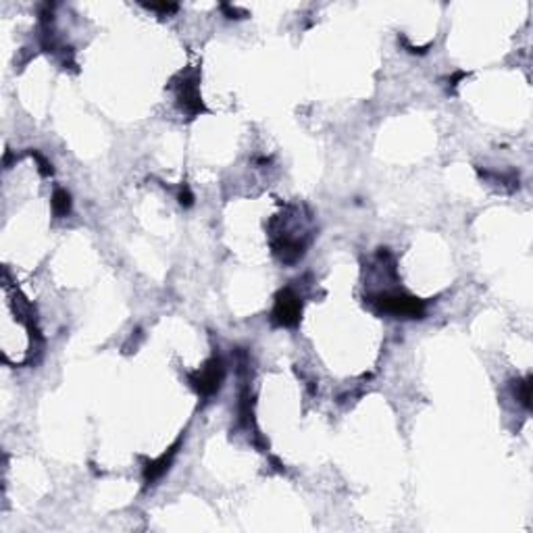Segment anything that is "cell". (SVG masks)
<instances>
[{"label":"cell","instance_id":"ba28073f","mask_svg":"<svg viewBox=\"0 0 533 533\" xmlns=\"http://www.w3.org/2000/svg\"><path fill=\"white\" fill-rule=\"evenodd\" d=\"M150 11H161V13H173L177 11V5H171V3H163V5H146Z\"/></svg>","mask_w":533,"mask_h":533},{"label":"cell","instance_id":"9c48e42d","mask_svg":"<svg viewBox=\"0 0 533 533\" xmlns=\"http://www.w3.org/2000/svg\"><path fill=\"white\" fill-rule=\"evenodd\" d=\"M192 202H194L192 192H190L188 188H183V190L179 192V204H183V206H192Z\"/></svg>","mask_w":533,"mask_h":533},{"label":"cell","instance_id":"52a82bcc","mask_svg":"<svg viewBox=\"0 0 533 533\" xmlns=\"http://www.w3.org/2000/svg\"><path fill=\"white\" fill-rule=\"evenodd\" d=\"M512 392H514V398L525 406L529 408V400H531V377H525V379H516L512 383Z\"/></svg>","mask_w":533,"mask_h":533},{"label":"cell","instance_id":"8992f818","mask_svg":"<svg viewBox=\"0 0 533 533\" xmlns=\"http://www.w3.org/2000/svg\"><path fill=\"white\" fill-rule=\"evenodd\" d=\"M52 208L57 217H67L71 210V196L65 190H57L52 196Z\"/></svg>","mask_w":533,"mask_h":533},{"label":"cell","instance_id":"3957f363","mask_svg":"<svg viewBox=\"0 0 533 533\" xmlns=\"http://www.w3.org/2000/svg\"><path fill=\"white\" fill-rule=\"evenodd\" d=\"M223 375H225L223 363H221L219 359H212L202 371H198L196 375H192L190 381H192V385L198 390V394L210 396V394H215V392L221 388Z\"/></svg>","mask_w":533,"mask_h":533},{"label":"cell","instance_id":"5b68a950","mask_svg":"<svg viewBox=\"0 0 533 533\" xmlns=\"http://www.w3.org/2000/svg\"><path fill=\"white\" fill-rule=\"evenodd\" d=\"M179 444L181 442H175V446L173 448H169V452H165L159 461H152V463H148L146 465V469H144V481L146 483H154L167 469H169V465H171V461H173V456L177 454V448H179Z\"/></svg>","mask_w":533,"mask_h":533},{"label":"cell","instance_id":"7a4b0ae2","mask_svg":"<svg viewBox=\"0 0 533 533\" xmlns=\"http://www.w3.org/2000/svg\"><path fill=\"white\" fill-rule=\"evenodd\" d=\"M300 298L292 290L279 292L273 308V321L283 328H294L300 321Z\"/></svg>","mask_w":533,"mask_h":533},{"label":"cell","instance_id":"277c9868","mask_svg":"<svg viewBox=\"0 0 533 533\" xmlns=\"http://www.w3.org/2000/svg\"><path fill=\"white\" fill-rule=\"evenodd\" d=\"M177 100L181 104V109H185L190 115H196L202 111V100L198 94V83L196 75H183L181 81L177 83Z\"/></svg>","mask_w":533,"mask_h":533},{"label":"cell","instance_id":"6da1fadb","mask_svg":"<svg viewBox=\"0 0 533 533\" xmlns=\"http://www.w3.org/2000/svg\"><path fill=\"white\" fill-rule=\"evenodd\" d=\"M371 304L388 314L394 316H410V319H419L425 312V302L412 296H404V294H377L369 298Z\"/></svg>","mask_w":533,"mask_h":533}]
</instances>
